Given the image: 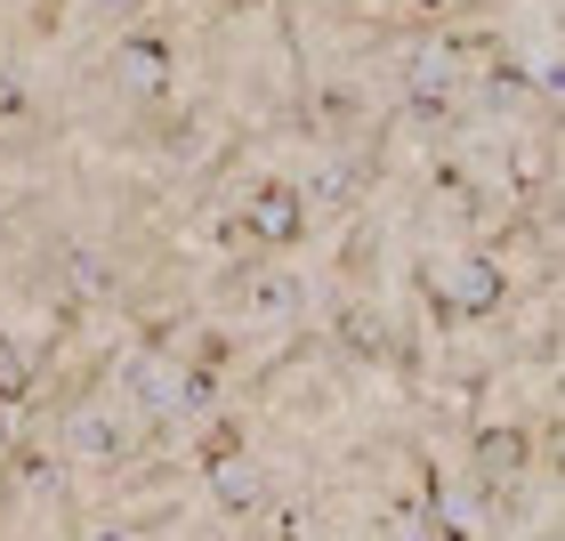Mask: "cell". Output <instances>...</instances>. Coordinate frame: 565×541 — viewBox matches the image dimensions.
Instances as JSON below:
<instances>
[{"instance_id": "obj_1", "label": "cell", "mask_w": 565, "mask_h": 541, "mask_svg": "<svg viewBox=\"0 0 565 541\" xmlns=\"http://www.w3.org/2000/svg\"><path fill=\"white\" fill-rule=\"evenodd\" d=\"M493 299H501V275H493V267H460V275L445 283V307H452V316H484Z\"/></svg>"}, {"instance_id": "obj_2", "label": "cell", "mask_w": 565, "mask_h": 541, "mask_svg": "<svg viewBox=\"0 0 565 541\" xmlns=\"http://www.w3.org/2000/svg\"><path fill=\"white\" fill-rule=\"evenodd\" d=\"M162 73H170V57H162V41H121V82L130 89H162Z\"/></svg>"}, {"instance_id": "obj_3", "label": "cell", "mask_w": 565, "mask_h": 541, "mask_svg": "<svg viewBox=\"0 0 565 541\" xmlns=\"http://www.w3.org/2000/svg\"><path fill=\"white\" fill-rule=\"evenodd\" d=\"M291 226H299V194L267 187L259 202H250V235H291Z\"/></svg>"}, {"instance_id": "obj_4", "label": "cell", "mask_w": 565, "mask_h": 541, "mask_svg": "<svg viewBox=\"0 0 565 541\" xmlns=\"http://www.w3.org/2000/svg\"><path fill=\"white\" fill-rule=\"evenodd\" d=\"M525 460V436L518 428H484L477 436V469H518Z\"/></svg>"}, {"instance_id": "obj_5", "label": "cell", "mask_w": 565, "mask_h": 541, "mask_svg": "<svg viewBox=\"0 0 565 541\" xmlns=\"http://www.w3.org/2000/svg\"><path fill=\"white\" fill-rule=\"evenodd\" d=\"M218 501L250 509V501H259V477H250V469H218Z\"/></svg>"}, {"instance_id": "obj_6", "label": "cell", "mask_w": 565, "mask_h": 541, "mask_svg": "<svg viewBox=\"0 0 565 541\" xmlns=\"http://www.w3.org/2000/svg\"><path fill=\"white\" fill-rule=\"evenodd\" d=\"M0 114H24V97H17L9 82H0Z\"/></svg>"}]
</instances>
